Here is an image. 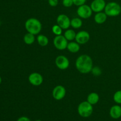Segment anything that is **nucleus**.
<instances>
[{
  "label": "nucleus",
  "mask_w": 121,
  "mask_h": 121,
  "mask_svg": "<svg viewBox=\"0 0 121 121\" xmlns=\"http://www.w3.org/2000/svg\"><path fill=\"white\" fill-rule=\"evenodd\" d=\"M75 66L80 73L87 74L92 71L93 68V60L89 56L82 54L76 59Z\"/></svg>",
  "instance_id": "nucleus-1"
},
{
  "label": "nucleus",
  "mask_w": 121,
  "mask_h": 121,
  "mask_svg": "<svg viewBox=\"0 0 121 121\" xmlns=\"http://www.w3.org/2000/svg\"><path fill=\"white\" fill-rule=\"evenodd\" d=\"M25 28L28 33L37 35L41 31L42 24L38 19L35 18H30L25 22Z\"/></svg>",
  "instance_id": "nucleus-2"
},
{
  "label": "nucleus",
  "mask_w": 121,
  "mask_h": 121,
  "mask_svg": "<svg viewBox=\"0 0 121 121\" xmlns=\"http://www.w3.org/2000/svg\"><path fill=\"white\" fill-rule=\"evenodd\" d=\"M93 108L92 105L87 101L80 103L78 107V112L79 115L83 118H88L92 114Z\"/></svg>",
  "instance_id": "nucleus-3"
},
{
  "label": "nucleus",
  "mask_w": 121,
  "mask_h": 121,
  "mask_svg": "<svg viewBox=\"0 0 121 121\" xmlns=\"http://www.w3.org/2000/svg\"><path fill=\"white\" fill-rule=\"evenodd\" d=\"M104 11L108 16L116 17L121 14V7L117 2H110L106 5Z\"/></svg>",
  "instance_id": "nucleus-4"
},
{
  "label": "nucleus",
  "mask_w": 121,
  "mask_h": 121,
  "mask_svg": "<svg viewBox=\"0 0 121 121\" xmlns=\"http://www.w3.org/2000/svg\"><path fill=\"white\" fill-rule=\"evenodd\" d=\"M92 13L93 11L91 6L86 4L79 6L77 9V14L78 16L83 19H87L91 17L92 15Z\"/></svg>",
  "instance_id": "nucleus-5"
},
{
  "label": "nucleus",
  "mask_w": 121,
  "mask_h": 121,
  "mask_svg": "<svg viewBox=\"0 0 121 121\" xmlns=\"http://www.w3.org/2000/svg\"><path fill=\"white\" fill-rule=\"evenodd\" d=\"M54 46L59 50H63L67 48L68 41L64 35H56L53 40Z\"/></svg>",
  "instance_id": "nucleus-6"
},
{
  "label": "nucleus",
  "mask_w": 121,
  "mask_h": 121,
  "mask_svg": "<svg viewBox=\"0 0 121 121\" xmlns=\"http://www.w3.org/2000/svg\"><path fill=\"white\" fill-rule=\"evenodd\" d=\"M66 94V90L61 85L56 86L53 90L52 95L53 98L56 100H60L63 99Z\"/></svg>",
  "instance_id": "nucleus-7"
},
{
  "label": "nucleus",
  "mask_w": 121,
  "mask_h": 121,
  "mask_svg": "<svg viewBox=\"0 0 121 121\" xmlns=\"http://www.w3.org/2000/svg\"><path fill=\"white\" fill-rule=\"evenodd\" d=\"M55 64L57 68L60 70H66L69 67L70 62L69 59L63 55L58 56L55 60Z\"/></svg>",
  "instance_id": "nucleus-8"
},
{
  "label": "nucleus",
  "mask_w": 121,
  "mask_h": 121,
  "mask_svg": "<svg viewBox=\"0 0 121 121\" xmlns=\"http://www.w3.org/2000/svg\"><path fill=\"white\" fill-rule=\"evenodd\" d=\"M57 23L63 30L69 29L70 26V21L69 17L65 14H60L57 18Z\"/></svg>",
  "instance_id": "nucleus-9"
},
{
  "label": "nucleus",
  "mask_w": 121,
  "mask_h": 121,
  "mask_svg": "<svg viewBox=\"0 0 121 121\" xmlns=\"http://www.w3.org/2000/svg\"><path fill=\"white\" fill-rule=\"evenodd\" d=\"M28 81L33 86H40L43 82V77L40 73L34 72L29 75Z\"/></svg>",
  "instance_id": "nucleus-10"
},
{
  "label": "nucleus",
  "mask_w": 121,
  "mask_h": 121,
  "mask_svg": "<svg viewBox=\"0 0 121 121\" xmlns=\"http://www.w3.org/2000/svg\"><path fill=\"white\" fill-rule=\"evenodd\" d=\"M90 34L86 31H80L76 33L75 40L79 44H84L89 41Z\"/></svg>",
  "instance_id": "nucleus-11"
},
{
  "label": "nucleus",
  "mask_w": 121,
  "mask_h": 121,
  "mask_svg": "<svg viewBox=\"0 0 121 121\" xmlns=\"http://www.w3.org/2000/svg\"><path fill=\"white\" fill-rule=\"evenodd\" d=\"M106 5L105 0H93L91 3V7L93 12L97 13L104 10Z\"/></svg>",
  "instance_id": "nucleus-12"
},
{
  "label": "nucleus",
  "mask_w": 121,
  "mask_h": 121,
  "mask_svg": "<svg viewBox=\"0 0 121 121\" xmlns=\"http://www.w3.org/2000/svg\"><path fill=\"white\" fill-rule=\"evenodd\" d=\"M109 114L113 119H119L121 117V106L119 105H113L110 109Z\"/></svg>",
  "instance_id": "nucleus-13"
},
{
  "label": "nucleus",
  "mask_w": 121,
  "mask_h": 121,
  "mask_svg": "<svg viewBox=\"0 0 121 121\" xmlns=\"http://www.w3.org/2000/svg\"><path fill=\"white\" fill-rule=\"evenodd\" d=\"M108 15H106L105 12H99L97 13L94 17V20L96 23L98 24H102L105 22L107 20Z\"/></svg>",
  "instance_id": "nucleus-14"
},
{
  "label": "nucleus",
  "mask_w": 121,
  "mask_h": 121,
  "mask_svg": "<svg viewBox=\"0 0 121 121\" xmlns=\"http://www.w3.org/2000/svg\"><path fill=\"white\" fill-rule=\"evenodd\" d=\"M80 44L78 43H77L76 41V42H74V41H70V43H68L67 49L71 53H78L80 50Z\"/></svg>",
  "instance_id": "nucleus-15"
},
{
  "label": "nucleus",
  "mask_w": 121,
  "mask_h": 121,
  "mask_svg": "<svg viewBox=\"0 0 121 121\" xmlns=\"http://www.w3.org/2000/svg\"><path fill=\"white\" fill-rule=\"evenodd\" d=\"M99 100V96L96 92H92L87 96V101L91 105H96Z\"/></svg>",
  "instance_id": "nucleus-16"
},
{
  "label": "nucleus",
  "mask_w": 121,
  "mask_h": 121,
  "mask_svg": "<svg viewBox=\"0 0 121 121\" xmlns=\"http://www.w3.org/2000/svg\"><path fill=\"white\" fill-rule=\"evenodd\" d=\"M35 35L31 34V33H27L24 35L23 37L24 42L27 45H31L33 43H34L35 41Z\"/></svg>",
  "instance_id": "nucleus-17"
},
{
  "label": "nucleus",
  "mask_w": 121,
  "mask_h": 121,
  "mask_svg": "<svg viewBox=\"0 0 121 121\" xmlns=\"http://www.w3.org/2000/svg\"><path fill=\"white\" fill-rule=\"evenodd\" d=\"M76 33L72 29H67L64 34V36L67 39V41H70L74 40L76 38Z\"/></svg>",
  "instance_id": "nucleus-18"
},
{
  "label": "nucleus",
  "mask_w": 121,
  "mask_h": 121,
  "mask_svg": "<svg viewBox=\"0 0 121 121\" xmlns=\"http://www.w3.org/2000/svg\"><path fill=\"white\" fill-rule=\"evenodd\" d=\"M37 42L41 47H45L48 44V39L43 34H40L37 36Z\"/></svg>",
  "instance_id": "nucleus-19"
},
{
  "label": "nucleus",
  "mask_w": 121,
  "mask_h": 121,
  "mask_svg": "<svg viewBox=\"0 0 121 121\" xmlns=\"http://www.w3.org/2000/svg\"><path fill=\"white\" fill-rule=\"evenodd\" d=\"M83 22L80 18H73L70 21V26L73 28L78 29L82 26Z\"/></svg>",
  "instance_id": "nucleus-20"
},
{
  "label": "nucleus",
  "mask_w": 121,
  "mask_h": 121,
  "mask_svg": "<svg viewBox=\"0 0 121 121\" xmlns=\"http://www.w3.org/2000/svg\"><path fill=\"white\" fill-rule=\"evenodd\" d=\"M62 28L60 27L58 24L54 25L52 27V32L53 33V34H55L56 35H61V33H62Z\"/></svg>",
  "instance_id": "nucleus-21"
},
{
  "label": "nucleus",
  "mask_w": 121,
  "mask_h": 121,
  "mask_svg": "<svg viewBox=\"0 0 121 121\" xmlns=\"http://www.w3.org/2000/svg\"><path fill=\"white\" fill-rule=\"evenodd\" d=\"M113 99L115 102L117 104H121V90L117 91L114 93Z\"/></svg>",
  "instance_id": "nucleus-22"
},
{
  "label": "nucleus",
  "mask_w": 121,
  "mask_h": 121,
  "mask_svg": "<svg viewBox=\"0 0 121 121\" xmlns=\"http://www.w3.org/2000/svg\"><path fill=\"white\" fill-rule=\"evenodd\" d=\"M91 72H92L93 74L95 76H100L102 74V70L99 67H93Z\"/></svg>",
  "instance_id": "nucleus-23"
},
{
  "label": "nucleus",
  "mask_w": 121,
  "mask_h": 121,
  "mask_svg": "<svg viewBox=\"0 0 121 121\" xmlns=\"http://www.w3.org/2000/svg\"><path fill=\"white\" fill-rule=\"evenodd\" d=\"M62 4L64 7H70L74 4L73 0H63Z\"/></svg>",
  "instance_id": "nucleus-24"
},
{
  "label": "nucleus",
  "mask_w": 121,
  "mask_h": 121,
  "mask_svg": "<svg viewBox=\"0 0 121 121\" xmlns=\"http://www.w3.org/2000/svg\"><path fill=\"white\" fill-rule=\"evenodd\" d=\"M73 3H74V5L79 7V6L85 4V3H86L87 0H73Z\"/></svg>",
  "instance_id": "nucleus-25"
},
{
  "label": "nucleus",
  "mask_w": 121,
  "mask_h": 121,
  "mask_svg": "<svg viewBox=\"0 0 121 121\" xmlns=\"http://www.w3.org/2000/svg\"><path fill=\"white\" fill-rule=\"evenodd\" d=\"M48 4L51 6V7H56L59 4V1L58 0H48Z\"/></svg>",
  "instance_id": "nucleus-26"
},
{
  "label": "nucleus",
  "mask_w": 121,
  "mask_h": 121,
  "mask_svg": "<svg viewBox=\"0 0 121 121\" xmlns=\"http://www.w3.org/2000/svg\"><path fill=\"white\" fill-rule=\"evenodd\" d=\"M17 121H31L30 119L26 117H21L19 118Z\"/></svg>",
  "instance_id": "nucleus-27"
},
{
  "label": "nucleus",
  "mask_w": 121,
  "mask_h": 121,
  "mask_svg": "<svg viewBox=\"0 0 121 121\" xmlns=\"http://www.w3.org/2000/svg\"><path fill=\"white\" fill-rule=\"evenodd\" d=\"M1 83H2V78H1V76H0V85L1 84Z\"/></svg>",
  "instance_id": "nucleus-28"
},
{
  "label": "nucleus",
  "mask_w": 121,
  "mask_h": 121,
  "mask_svg": "<svg viewBox=\"0 0 121 121\" xmlns=\"http://www.w3.org/2000/svg\"><path fill=\"white\" fill-rule=\"evenodd\" d=\"M42 121L40 120V119H37V120H35V121Z\"/></svg>",
  "instance_id": "nucleus-29"
},
{
  "label": "nucleus",
  "mask_w": 121,
  "mask_h": 121,
  "mask_svg": "<svg viewBox=\"0 0 121 121\" xmlns=\"http://www.w3.org/2000/svg\"><path fill=\"white\" fill-rule=\"evenodd\" d=\"M0 26H1V21H0Z\"/></svg>",
  "instance_id": "nucleus-30"
}]
</instances>
